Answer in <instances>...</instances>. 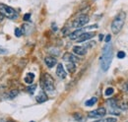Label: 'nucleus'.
I'll return each mask as SVG.
<instances>
[{
  "mask_svg": "<svg viewBox=\"0 0 128 122\" xmlns=\"http://www.w3.org/2000/svg\"><path fill=\"white\" fill-rule=\"evenodd\" d=\"M112 56H113V50H112V46L106 44L102 49V53L100 56V67L104 72H106L110 66V63L112 61Z\"/></svg>",
  "mask_w": 128,
  "mask_h": 122,
  "instance_id": "nucleus-1",
  "label": "nucleus"
},
{
  "mask_svg": "<svg viewBox=\"0 0 128 122\" xmlns=\"http://www.w3.org/2000/svg\"><path fill=\"white\" fill-rule=\"evenodd\" d=\"M125 18H126V14L124 12H120L116 16V18L113 20L112 24V30L113 34H116L121 30V29L123 28L124 22H125Z\"/></svg>",
  "mask_w": 128,
  "mask_h": 122,
  "instance_id": "nucleus-2",
  "label": "nucleus"
},
{
  "mask_svg": "<svg viewBox=\"0 0 128 122\" xmlns=\"http://www.w3.org/2000/svg\"><path fill=\"white\" fill-rule=\"evenodd\" d=\"M42 87L46 92H51L54 91V81L53 78L50 76L49 74L46 73L42 78Z\"/></svg>",
  "mask_w": 128,
  "mask_h": 122,
  "instance_id": "nucleus-3",
  "label": "nucleus"
},
{
  "mask_svg": "<svg viewBox=\"0 0 128 122\" xmlns=\"http://www.w3.org/2000/svg\"><path fill=\"white\" fill-rule=\"evenodd\" d=\"M0 13L4 17H7L9 19H13L15 20L18 18V13L15 11L14 8L6 5V4H2L0 3Z\"/></svg>",
  "mask_w": 128,
  "mask_h": 122,
  "instance_id": "nucleus-4",
  "label": "nucleus"
},
{
  "mask_svg": "<svg viewBox=\"0 0 128 122\" xmlns=\"http://www.w3.org/2000/svg\"><path fill=\"white\" fill-rule=\"evenodd\" d=\"M89 21H90V19H89V17L87 15H81L74 20V22H73V24H72V27L79 29V28L84 27L86 24H88Z\"/></svg>",
  "mask_w": 128,
  "mask_h": 122,
  "instance_id": "nucleus-5",
  "label": "nucleus"
},
{
  "mask_svg": "<svg viewBox=\"0 0 128 122\" xmlns=\"http://www.w3.org/2000/svg\"><path fill=\"white\" fill-rule=\"evenodd\" d=\"M106 113V110L104 107H100L96 110H93V111H90L88 116L90 118H102V116H104Z\"/></svg>",
  "mask_w": 128,
  "mask_h": 122,
  "instance_id": "nucleus-6",
  "label": "nucleus"
},
{
  "mask_svg": "<svg viewBox=\"0 0 128 122\" xmlns=\"http://www.w3.org/2000/svg\"><path fill=\"white\" fill-rule=\"evenodd\" d=\"M94 36H95V32H83L79 38H76V42H86V40H91Z\"/></svg>",
  "mask_w": 128,
  "mask_h": 122,
  "instance_id": "nucleus-7",
  "label": "nucleus"
},
{
  "mask_svg": "<svg viewBox=\"0 0 128 122\" xmlns=\"http://www.w3.org/2000/svg\"><path fill=\"white\" fill-rule=\"evenodd\" d=\"M56 75L59 77L60 79H65V78H66V72H65L63 65H62L61 63L57 64V68H56Z\"/></svg>",
  "mask_w": 128,
  "mask_h": 122,
  "instance_id": "nucleus-8",
  "label": "nucleus"
},
{
  "mask_svg": "<svg viewBox=\"0 0 128 122\" xmlns=\"http://www.w3.org/2000/svg\"><path fill=\"white\" fill-rule=\"evenodd\" d=\"M44 63L46 64L48 68H52L57 64V60H56V58H54L52 56H48L44 58Z\"/></svg>",
  "mask_w": 128,
  "mask_h": 122,
  "instance_id": "nucleus-9",
  "label": "nucleus"
},
{
  "mask_svg": "<svg viewBox=\"0 0 128 122\" xmlns=\"http://www.w3.org/2000/svg\"><path fill=\"white\" fill-rule=\"evenodd\" d=\"M63 60L66 61V62H73V63H76V62H78L79 59L75 56V55H73V54H71V53H65L63 56Z\"/></svg>",
  "mask_w": 128,
  "mask_h": 122,
  "instance_id": "nucleus-10",
  "label": "nucleus"
},
{
  "mask_svg": "<svg viewBox=\"0 0 128 122\" xmlns=\"http://www.w3.org/2000/svg\"><path fill=\"white\" fill-rule=\"evenodd\" d=\"M36 102H38V104H42V102H44L48 100V96H46V94L44 91H42L38 96H36Z\"/></svg>",
  "mask_w": 128,
  "mask_h": 122,
  "instance_id": "nucleus-11",
  "label": "nucleus"
},
{
  "mask_svg": "<svg viewBox=\"0 0 128 122\" xmlns=\"http://www.w3.org/2000/svg\"><path fill=\"white\" fill-rule=\"evenodd\" d=\"M73 52L77 55H85L87 53V50L83 46H74L73 47Z\"/></svg>",
  "mask_w": 128,
  "mask_h": 122,
  "instance_id": "nucleus-12",
  "label": "nucleus"
},
{
  "mask_svg": "<svg viewBox=\"0 0 128 122\" xmlns=\"http://www.w3.org/2000/svg\"><path fill=\"white\" fill-rule=\"evenodd\" d=\"M24 80H25V83H27L29 85L32 84V82H34V73H28Z\"/></svg>",
  "mask_w": 128,
  "mask_h": 122,
  "instance_id": "nucleus-13",
  "label": "nucleus"
},
{
  "mask_svg": "<svg viewBox=\"0 0 128 122\" xmlns=\"http://www.w3.org/2000/svg\"><path fill=\"white\" fill-rule=\"evenodd\" d=\"M83 34V29H81V30H75V32H73L70 36H69V38H71V40H76L77 38H79L81 34Z\"/></svg>",
  "mask_w": 128,
  "mask_h": 122,
  "instance_id": "nucleus-14",
  "label": "nucleus"
},
{
  "mask_svg": "<svg viewBox=\"0 0 128 122\" xmlns=\"http://www.w3.org/2000/svg\"><path fill=\"white\" fill-rule=\"evenodd\" d=\"M66 66H67V70H68L70 73L75 72V70H76V65H75V63H73V62H68Z\"/></svg>",
  "mask_w": 128,
  "mask_h": 122,
  "instance_id": "nucleus-15",
  "label": "nucleus"
},
{
  "mask_svg": "<svg viewBox=\"0 0 128 122\" xmlns=\"http://www.w3.org/2000/svg\"><path fill=\"white\" fill-rule=\"evenodd\" d=\"M96 102H98V98H90L89 100H87V102H85V106H93Z\"/></svg>",
  "mask_w": 128,
  "mask_h": 122,
  "instance_id": "nucleus-16",
  "label": "nucleus"
},
{
  "mask_svg": "<svg viewBox=\"0 0 128 122\" xmlns=\"http://www.w3.org/2000/svg\"><path fill=\"white\" fill-rule=\"evenodd\" d=\"M18 94H19V92L17 91V90H13V91L9 92H8L6 96H8L7 98L11 100V98H16Z\"/></svg>",
  "mask_w": 128,
  "mask_h": 122,
  "instance_id": "nucleus-17",
  "label": "nucleus"
},
{
  "mask_svg": "<svg viewBox=\"0 0 128 122\" xmlns=\"http://www.w3.org/2000/svg\"><path fill=\"white\" fill-rule=\"evenodd\" d=\"M95 122H116V119L113 118V117H108V118H106V119H100V120H96Z\"/></svg>",
  "mask_w": 128,
  "mask_h": 122,
  "instance_id": "nucleus-18",
  "label": "nucleus"
},
{
  "mask_svg": "<svg viewBox=\"0 0 128 122\" xmlns=\"http://www.w3.org/2000/svg\"><path fill=\"white\" fill-rule=\"evenodd\" d=\"M113 92H114L113 88H108V89L106 90V92H104V94H106V96H112Z\"/></svg>",
  "mask_w": 128,
  "mask_h": 122,
  "instance_id": "nucleus-19",
  "label": "nucleus"
},
{
  "mask_svg": "<svg viewBox=\"0 0 128 122\" xmlns=\"http://www.w3.org/2000/svg\"><path fill=\"white\" fill-rule=\"evenodd\" d=\"M36 85H32V86L28 88V92H29L30 94H34V92L36 91Z\"/></svg>",
  "mask_w": 128,
  "mask_h": 122,
  "instance_id": "nucleus-20",
  "label": "nucleus"
},
{
  "mask_svg": "<svg viewBox=\"0 0 128 122\" xmlns=\"http://www.w3.org/2000/svg\"><path fill=\"white\" fill-rule=\"evenodd\" d=\"M117 57L120 58V59L124 58V57H125V52H124V51H119V52L117 53Z\"/></svg>",
  "mask_w": 128,
  "mask_h": 122,
  "instance_id": "nucleus-21",
  "label": "nucleus"
},
{
  "mask_svg": "<svg viewBox=\"0 0 128 122\" xmlns=\"http://www.w3.org/2000/svg\"><path fill=\"white\" fill-rule=\"evenodd\" d=\"M15 36H16L17 38H20L21 36H22V30H20V29H15Z\"/></svg>",
  "mask_w": 128,
  "mask_h": 122,
  "instance_id": "nucleus-22",
  "label": "nucleus"
},
{
  "mask_svg": "<svg viewBox=\"0 0 128 122\" xmlns=\"http://www.w3.org/2000/svg\"><path fill=\"white\" fill-rule=\"evenodd\" d=\"M23 19H24L25 21H29V20L31 19V14H30V13H28V14H25Z\"/></svg>",
  "mask_w": 128,
  "mask_h": 122,
  "instance_id": "nucleus-23",
  "label": "nucleus"
},
{
  "mask_svg": "<svg viewBox=\"0 0 128 122\" xmlns=\"http://www.w3.org/2000/svg\"><path fill=\"white\" fill-rule=\"evenodd\" d=\"M4 53H7V50L0 46V54H4Z\"/></svg>",
  "mask_w": 128,
  "mask_h": 122,
  "instance_id": "nucleus-24",
  "label": "nucleus"
},
{
  "mask_svg": "<svg viewBox=\"0 0 128 122\" xmlns=\"http://www.w3.org/2000/svg\"><path fill=\"white\" fill-rule=\"evenodd\" d=\"M110 40H112V36H110V34H108V36H106V40H106V42H110Z\"/></svg>",
  "mask_w": 128,
  "mask_h": 122,
  "instance_id": "nucleus-25",
  "label": "nucleus"
},
{
  "mask_svg": "<svg viewBox=\"0 0 128 122\" xmlns=\"http://www.w3.org/2000/svg\"><path fill=\"white\" fill-rule=\"evenodd\" d=\"M74 117L76 118V120H81L82 119V116H81L80 114H78V113H75L74 114Z\"/></svg>",
  "mask_w": 128,
  "mask_h": 122,
  "instance_id": "nucleus-26",
  "label": "nucleus"
},
{
  "mask_svg": "<svg viewBox=\"0 0 128 122\" xmlns=\"http://www.w3.org/2000/svg\"><path fill=\"white\" fill-rule=\"evenodd\" d=\"M3 18H4V16L2 15L1 13H0V22H2V20H3Z\"/></svg>",
  "mask_w": 128,
  "mask_h": 122,
  "instance_id": "nucleus-27",
  "label": "nucleus"
},
{
  "mask_svg": "<svg viewBox=\"0 0 128 122\" xmlns=\"http://www.w3.org/2000/svg\"><path fill=\"white\" fill-rule=\"evenodd\" d=\"M102 38H104V36H102V34H100V40H102Z\"/></svg>",
  "mask_w": 128,
  "mask_h": 122,
  "instance_id": "nucleus-28",
  "label": "nucleus"
},
{
  "mask_svg": "<svg viewBox=\"0 0 128 122\" xmlns=\"http://www.w3.org/2000/svg\"><path fill=\"white\" fill-rule=\"evenodd\" d=\"M8 122H14V121H8Z\"/></svg>",
  "mask_w": 128,
  "mask_h": 122,
  "instance_id": "nucleus-29",
  "label": "nucleus"
},
{
  "mask_svg": "<svg viewBox=\"0 0 128 122\" xmlns=\"http://www.w3.org/2000/svg\"><path fill=\"white\" fill-rule=\"evenodd\" d=\"M127 90H128V84H127Z\"/></svg>",
  "mask_w": 128,
  "mask_h": 122,
  "instance_id": "nucleus-30",
  "label": "nucleus"
},
{
  "mask_svg": "<svg viewBox=\"0 0 128 122\" xmlns=\"http://www.w3.org/2000/svg\"><path fill=\"white\" fill-rule=\"evenodd\" d=\"M30 122H34V121H30Z\"/></svg>",
  "mask_w": 128,
  "mask_h": 122,
  "instance_id": "nucleus-31",
  "label": "nucleus"
}]
</instances>
